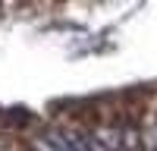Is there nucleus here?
Masks as SVG:
<instances>
[{
  "mask_svg": "<svg viewBox=\"0 0 157 151\" xmlns=\"http://www.w3.org/2000/svg\"><path fill=\"white\" fill-rule=\"evenodd\" d=\"M151 151H157V126H154V132H151Z\"/></svg>",
  "mask_w": 157,
  "mask_h": 151,
  "instance_id": "obj_1",
  "label": "nucleus"
}]
</instances>
